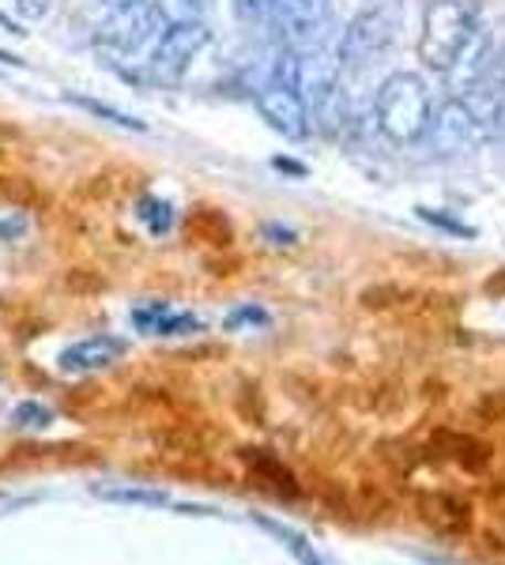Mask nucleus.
<instances>
[{
    "instance_id": "1",
    "label": "nucleus",
    "mask_w": 505,
    "mask_h": 565,
    "mask_svg": "<svg viewBox=\"0 0 505 565\" xmlns=\"http://www.w3.org/2000/svg\"><path fill=\"white\" fill-rule=\"evenodd\" d=\"M339 87H344V57H339V34L320 26V34L298 50V95L309 109V125H333L339 114Z\"/></svg>"
},
{
    "instance_id": "2",
    "label": "nucleus",
    "mask_w": 505,
    "mask_h": 565,
    "mask_svg": "<svg viewBox=\"0 0 505 565\" xmlns=\"http://www.w3.org/2000/svg\"><path fill=\"white\" fill-rule=\"evenodd\" d=\"M430 95L427 84L411 72H392L389 79L378 87L374 98V117H378V129L389 136L392 143H411L430 129Z\"/></svg>"
},
{
    "instance_id": "3",
    "label": "nucleus",
    "mask_w": 505,
    "mask_h": 565,
    "mask_svg": "<svg viewBox=\"0 0 505 565\" xmlns=\"http://www.w3.org/2000/svg\"><path fill=\"white\" fill-rule=\"evenodd\" d=\"M475 23H480V0H430L419 39L422 61L438 72H449L456 53L472 39Z\"/></svg>"
},
{
    "instance_id": "4",
    "label": "nucleus",
    "mask_w": 505,
    "mask_h": 565,
    "mask_svg": "<svg viewBox=\"0 0 505 565\" xmlns=\"http://www.w3.org/2000/svg\"><path fill=\"white\" fill-rule=\"evenodd\" d=\"M167 23H170L167 12H162L155 0H136V4L109 8V15L103 20V26H98L95 42H98V50L109 53V57H136V53L151 50Z\"/></svg>"
},
{
    "instance_id": "5",
    "label": "nucleus",
    "mask_w": 505,
    "mask_h": 565,
    "mask_svg": "<svg viewBox=\"0 0 505 565\" xmlns=\"http://www.w3.org/2000/svg\"><path fill=\"white\" fill-rule=\"evenodd\" d=\"M392 39H397V15L389 4H370L355 15L339 34V57H344V72L374 68L389 53Z\"/></svg>"
},
{
    "instance_id": "6",
    "label": "nucleus",
    "mask_w": 505,
    "mask_h": 565,
    "mask_svg": "<svg viewBox=\"0 0 505 565\" xmlns=\"http://www.w3.org/2000/svg\"><path fill=\"white\" fill-rule=\"evenodd\" d=\"M211 42V31L204 20H170L162 34L151 45V76L155 79H178L200 50Z\"/></svg>"
},
{
    "instance_id": "7",
    "label": "nucleus",
    "mask_w": 505,
    "mask_h": 565,
    "mask_svg": "<svg viewBox=\"0 0 505 565\" xmlns=\"http://www.w3.org/2000/svg\"><path fill=\"white\" fill-rule=\"evenodd\" d=\"M427 132L445 154H461V151H472L475 143H480L483 121L467 98H449V103H442L434 114H430Z\"/></svg>"
},
{
    "instance_id": "8",
    "label": "nucleus",
    "mask_w": 505,
    "mask_h": 565,
    "mask_svg": "<svg viewBox=\"0 0 505 565\" xmlns=\"http://www.w3.org/2000/svg\"><path fill=\"white\" fill-rule=\"evenodd\" d=\"M494 68V39L491 26L475 23L472 39L464 42V50L456 53V61L449 65V84H453V98H467L472 90H480L486 84Z\"/></svg>"
},
{
    "instance_id": "9",
    "label": "nucleus",
    "mask_w": 505,
    "mask_h": 565,
    "mask_svg": "<svg viewBox=\"0 0 505 565\" xmlns=\"http://www.w3.org/2000/svg\"><path fill=\"white\" fill-rule=\"evenodd\" d=\"M272 23L280 31V42L291 50H302L320 34L328 23V0H275Z\"/></svg>"
},
{
    "instance_id": "10",
    "label": "nucleus",
    "mask_w": 505,
    "mask_h": 565,
    "mask_svg": "<svg viewBox=\"0 0 505 565\" xmlns=\"http://www.w3.org/2000/svg\"><path fill=\"white\" fill-rule=\"evenodd\" d=\"M256 109H261L264 121L280 136H287V140H306L309 129H314V125H309V109L295 87L269 84L256 95Z\"/></svg>"
},
{
    "instance_id": "11",
    "label": "nucleus",
    "mask_w": 505,
    "mask_h": 565,
    "mask_svg": "<svg viewBox=\"0 0 505 565\" xmlns=\"http://www.w3.org/2000/svg\"><path fill=\"white\" fill-rule=\"evenodd\" d=\"M125 354V343L117 335H91V340H80L72 348L61 351L57 366L64 373H98V370H109L114 362H122Z\"/></svg>"
},
{
    "instance_id": "12",
    "label": "nucleus",
    "mask_w": 505,
    "mask_h": 565,
    "mask_svg": "<svg viewBox=\"0 0 505 565\" xmlns=\"http://www.w3.org/2000/svg\"><path fill=\"white\" fill-rule=\"evenodd\" d=\"M133 324L140 328L144 335H189V332H200L197 317H192V313H170V306H162V302L136 309Z\"/></svg>"
},
{
    "instance_id": "13",
    "label": "nucleus",
    "mask_w": 505,
    "mask_h": 565,
    "mask_svg": "<svg viewBox=\"0 0 505 565\" xmlns=\"http://www.w3.org/2000/svg\"><path fill=\"white\" fill-rule=\"evenodd\" d=\"M64 103L76 106V109H84V114L98 117V121H106V125H117V129H128V132H148V125H144L140 117L125 114V109H117V106H109V103H98V98L76 95V90H64Z\"/></svg>"
},
{
    "instance_id": "14",
    "label": "nucleus",
    "mask_w": 505,
    "mask_h": 565,
    "mask_svg": "<svg viewBox=\"0 0 505 565\" xmlns=\"http://www.w3.org/2000/svg\"><path fill=\"white\" fill-rule=\"evenodd\" d=\"M91 494L103 498V501H117V505H170V498L162 490H151V487H117V482H95Z\"/></svg>"
},
{
    "instance_id": "15",
    "label": "nucleus",
    "mask_w": 505,
    "mask_h": 565,
    "mask_svg": "<svg viewBox=\"0 0 505 565\" xmlns=\"http://www.w3.org/2000/svg\"><path fill=\"white\" fill-rule=\"evenodd\" d=\"M256 524H261L264 532H272L275 540L287 546V551L295 554V558H298L302 565H328V562L314 551V543H309L306 535H298L295 527H283V524H275V521H264V516H256Z\"/></svg>"
},
{
    "instance_id": "16",
    "label": "nucleus",
    "mask_w": 505,
    "mask_h": 565,
    "mask_svg": "<svg viewBox=\"0 0 505 565\" xmlns=\"http://www.w3.org/2000/svg\"><path fill=\"white\" fill-rule=\"evenodd\" d=\"M12 423L20 426V430H42V426L53 423V412L45 404H39V399H23V404H15Z\"/></svg>"
},
{
    "instance_id": "17",
    "label": "nucleus",
    "mask_w": 505,
    "mask_h": 565,
    "mask_svg": "<svg viewBox=\"0 0 505 565\" xmlns=\"http://www.w3.org/2000/svg\"><path fill=\"white\" fill-rule=\"evenodd\" d=\"M140 218H144V226H148L151 234H167L170 223H173V212H170V204L148 196V200H140Z\"/></svg>"
},
{
    "instance_id": "18",
    "label": "nucleus",
    "mask_w": 505,
    "mask_h": 565,
    "mask_svg": "<svg viewBox=\"0 0 505 565\" xmlns=\"http://www.w3.org/2000/svg\"><path fill=\"white\" fill-rule=\"evenodd\" d=\"M215 4V0H162V12L167 20H204V12Z\"/></svg>"
},
{
    "instance_id": "19",
    "label": "nucleus",
    "mask_w": 505,
    "mask_h": 565,
    "mask_svg": "<svg viewBox=\"0 0 505 565\" xmlns=\"http://www.w3.org/2000/svg\"><path fill=\"white\" fill-rule=\"evenodd\" d=\"M275 12V0H234V15L242 23H269Z\"/></svg>"
},
{
    "instance_id": "20",
    "label": "nucleus",
    "mask_w": 505,
    "mask_h": 565,
    "mask_svg": "<svg viewBox=\"0 0 505 565\" xmlns=\"http://www.w3.org/2000/svg\"><path fill=\"white\" fill-rule=\"evenodd\" d=\"M242 324H269V313L264 309H253V306H245V309H234L231 317H227V328H242Z\"/></svg>"
},
{
    "instance_id": "21",
    "label": "nucleus",
    "mask_w": 505,
    "mask_h": 565,
    "mask_svg": "<svg viewBox=\"0 0 505 565\" xmlns=\"http://www.w3.org/2000/svg\"><path fill=\"white\" fill-rule=\"evenodd\" d=\"M27 231V218L12 215V218H0V242H15Z\"/></svg>"
},
{
    "instance_id": "22",
    "label": "nucleus",
    "mask_w": 505,
    "mask_h": 565,
    "mask_svg": "<svg viewBox=\"0 0 505 565\" xmlns=\"http://www.w3.org/2000/svg\"><path fill=\"white\" fill-rule=\"evenodd\" d=\"M494 117H498V125L505 132V68H502V79H498V95H494Z\"/></svg>"
},
{
    "instance_id": "23",
    "label": "nucleus",
    "mask_w": 505,
    "mask_h": 565,
    "mask_svg": "<svg viewBox=\"0 0 505 565\" xmlns=\"http://www.w3.org/2000/svg\"><path fill=\"white\" fill-rule=\"evenodd\" d=\"M15 8H20L23 15H31V20H39V15L45 12V0H20Z\"/></svg>"
},
{
    "instance_id": "24",
    "label": "nucleus",
    "mask_w": 505,
    "mask_h": 565,
    "mask_svg": "<svg viewBox=\"0 0 505 565\" xmlns=\"http://www.w3.org/2000/svg\"><path fill=\"white\" fill-rule=\"evenodd\" d=\"M0 26H8V34H15V39H23V34H27L23 26L15 23V20H12V15H8V12H0Z\"/></svg>"
},
{
    "instance_id": "25",
    "label": "nucleus",
    "mask_w": 505,
    "mask_h": 565,
    "mask_svg": "<svg viewBox=\"0 0 505 565\" xmlns=\"http://www.w3.org/2000/svg\"><path fill=\"white\" fill-rule=\"evenodd\" d=\"M0 65H12V68H27V61H23V57H15V53H8V50H0Z\"/></svg>"
},
{
    "instance_id": "26",
    "label": "nucleus",
    "mask_w": 505,
    "mask_h": 565,
    "mask_svg": "<svg viewBox=\"0 0 505 565\" xmlns=\"http://www.w3.org/2000/svg\"><path fill=\"white\" fill-rule=\"evenodd\" d=\"M122 4H136V0H106V8H122Z\"/></svg>"
},
{
    "instance_id": "27",
    "label": "nucleus",
    "mask_w": 505,
    "mask_h": 565,
    "mask_svg": "<svg viewBox=\"0 0 505 565\" xmlns=\"http://www.w3.org/2000/svg\"><path fill=\"white\" fill-rule=\"evenodd\" d=\"M438 565H442V562H438Z\"/></svg>"
}]
</instances>
